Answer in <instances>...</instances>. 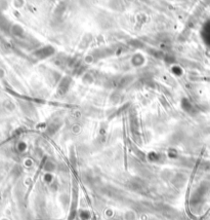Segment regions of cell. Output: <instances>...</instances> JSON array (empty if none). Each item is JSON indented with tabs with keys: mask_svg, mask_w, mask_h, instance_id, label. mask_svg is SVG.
I'll list each match as a JSON object with an SVG mask.
<instances>
[{
	"mask_svg": "<svg viewBox=\"0 0 210 220\" xmlns=\"http://www.w3.org/2000/svg\"><path fill=\"white\" fill-rule=\"evenodd\" d=\"M125 219L126 220H134L135 219V215L133 212H127L125 214Z\"/></svg>",
	"mask_w": 210,
	"mask_h": 220,
	"instance_id": "6da1fadb",
	"label": "cell"
},
{
	"mask_svg": "<svg viewBox=\"0 0 210 220\" xmlns=\"http://www.w3.org/2000/svg\"><path fill=\"white\" fill-rule=\"evenodd\" d=\"M45 169L48 170V171H52V170L54 169V166H53L51 163H47L46 166H45Z\"/></svg>",
	"mask_w": 210,
	"mask_h": 220,
	"instance_id": "7a4b0ae2",
	"label": "cell"
},
{
	"mask_svg": "<svg viewBox=\"0 0 210 220\" xmlns=\"http://www.w3.org/2000/svg\"><path fill=\"white\" fill-rule=\"evenodd\" d=\"M80 216H81V218H82V219H84V220H85V219H87V218L89 217V214H88L87 212H82Z\"/></svg>",
	"mask_w": 210,
	"mask_h": 220,
	"instance_id": "3957f363",
	"label": "cell"
}]
</instances>
